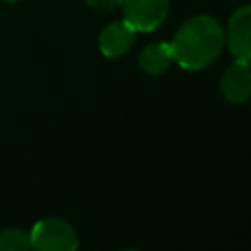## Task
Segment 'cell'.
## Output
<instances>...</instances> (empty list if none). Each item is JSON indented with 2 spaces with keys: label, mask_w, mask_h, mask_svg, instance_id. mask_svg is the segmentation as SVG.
Returning a JSON list of instances; mask_svg holds the SVG:
<instances>
[{
  "label": "cell",
  "mask_w": 251,
  "mask_h": 251,
  "mask_svg": "<svg viewBox=\"0 0 251 251\" xmlns=\"http://www.w3.org/2000/svg\"><path fill=\"white\" fill-rule=\"evenodd\" d=\"M224 43L226 35L218 20L212 16H194L178 27L171 41L173 61L188 71L204 69L218 59Z\"/></svg>",
  "instance_id": "obj_1"
},
{
  "label": "cell",
  "mask_w": 251,
  "mask_h": 251,
  "mask_svg": "<svg viewBox=\"0 0 251 251\" xmlns=\"http://www.w3.org/2000/svg\"><path fill=\"white\" fill-rule=\"evenodd\" d=\"M29 235L31 247L39 251H75L78 247V237L71 224L59 218H45L37 222Z\"/></svg>",
  "instance_id": "obj_2"
},
{
  "label": "cell",
  "mask_w": 251,
  "mask_h": 251,
  "mask_svg": "<svg viewBox=\"0 0 251 251\" xmlns=\"http://www.w3.org/2000/svg\"><path fill=\"white\" fill-rule=\"evenodd\" d=\"M124 20L135 31H153L157 29L167 14H169V0H124Z\"/></svg>",
  "instance_id": "obj_3"
},
{
  "label": "cell",
  "mask_w": 251,
  "mask_h": 251,
  "mask_svg": "<svg viewBox=\"0 0 251 251\" xmlns=\"http://www.w3.org/2000/svg\"><path fill=\"white\" fill-rule=\"evenodd\" d=\"M226 41L235 59L251 61V6H243L231 14Z\"/></svg>",
  "instance_id": "obj_4"
},
{
  "label": "cell",
  "mask_w": 251,
  "mask_h": 251,
  "mask_svg": "<svg viewBox=\"0 0 251 251\" xmlns=\"http://www.w3.org/2000/svg\"><path fill=\"white\" fill-rule=\"evenodd\" d=\"M222 94L229 102H245L251 96V65L245 59H235L220 80Z\"/></svg>",
  "instance_id": "obj_5"
},
{
  "label": "cell",
  "mask_w": 251,
  "mask_h": 251,
  "mask_svg": "<svg viewBox=\"0 0 251 251\" xmlns=\"http://www.w3.org/2000/svg\"><path fill=\"white\" fill-rule=\"evenodd\" d=\"M133 41H135V29L126 20H120L108 24L102 29L98 45L106 57H122L126 51H129Z\"/></svg>",
  "instance_id": "obj_6"
},
{
  "label": "cell",
  "mask_w": 251,
  "mask_h": 251,
  "mask_svg": "<svg viewBox=\"0 0 251 251\" xmlns=\"http://www.w3.org/2000/svg\"><path fill=\"white\" fill-rule=\"evenodd\" d=\"M171 63H173L171 43L165 41L147 45L139 55V67L149 75H163Z\"/></svg>",
  "instance_id": "obj_7"
},
{
  "label": "cell",
  "mask_w": 251,
  "mask_h": 251,
  "mask_svg": "<svg viewBox=\"0 0 251 251\" xmlns=\"http://www.w3.org/2000/svg\"><path fill=\"white\" fill-rule=\"evenodd\" d=\"M31 247L29 231L10 227L0 231V251H25Z\"/></svg>",
  "instance_id": "obj_8"
},
{
  "label": "cell",
  "mask_w": 251,
  "mask_h": 251,
  "mask_svg": "<svg viewBox=\"0 0 251 251\" xmlns=\"http://www.w3.org/2000/svg\"><path fill=\"white\" fill-rule=\"evenodd\" d=\"M84 2L96 10H114V8L122 6L124 0H84Z\"/></svg>",
  "instance_id": "obj_9"
},
{
  "label": "cell",
  "mask_w": 251,
  "mask_h": 251,
  "mask_svg": "<svg viewBox=\"0 0 251 251\" xmlns=\"http://www.w3.org/2000/svg\"><path fill=\"white\" fill-rule=\"evenodd\" d=\"M6 2H22V0H6Z\"/></svg>",
  "instance_id": "obj_10"
}]
</instances>
